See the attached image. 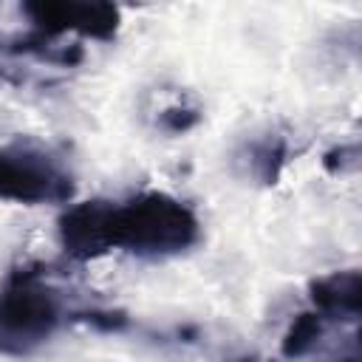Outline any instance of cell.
<instances>
[{"label": "cell", "mask_w": 362, "mask_h": 362, "mask_svg": "<svg viewBox=\"0 0 362 362\" xmlns=\"http://www.w3.org/2000/svg\"><path fill=\"white\" fill-rule=\"evenodd\" d=\"M201 235L195 212L167 192H141L124 204H110L107 240L141 257H167L189 249Z\"/></svg>", "instance_id": "cell-1"}, {"label": "cell", "mask_w": 362, "mask_h": 362, "mask_svg": "<svg viewBox=\"0 0 362 362\" xmlns=\"http://www.w3.org/2000/svg\"><path fill=\"white\" fill-rule=\"evenodd\" d=\"M62 322L59 291L31 269L11 272L0 286V354L28 356Z\"/></svg>", "instance_id": "cell-2"}, {"label": "cell", "mask_w": 362, "mask_h": 362, "mask_svg": "<svg viewBox=\"0 0 362 362\" xmlns=\"http://www.w3.org/2000/svg\"><path fill=\"white\" fill-rule=\"evenodd\" d=\"M74 192L71 175L34 144L0 147V198L14 204H62Z\"/></svg>", "instance_id": "cell-3"}, {"label": "cell", "mask_w": 362, "mask_h": 362, "mask_svg": "<svg viewBox=\"0 0 362 362\" xmlns=\"http://www.w3.org/2000/svg\"><path fill=\"white\" fill-rule=\"evenodd\" d=\"M23 11L31 17V23L40 31L51 37L65 34V31H79L96 40H107L113 37L119 25V8L110 3H71V0L45 3L40 0V3H25Z\"/></svg>", "instance_id": "cell-4"}, {"label": "cell", "mask_w": 362, "mask_h": 362, "mask_svg": "<svg viewBox=\"0 0 362 362\" xmlns=\"http://www.w3.org/2000/svg\"><path fill=\"white\" fill-rule=\"evenodd\" d=\"M113 201H85L59 218V243L76 260H90L110 252L107 215Z\"/></svg>", "instance_id": "cell-5"}, {"label": "cell", "mask_w": 362, "mask_h": 362, "mask_svg": "<svg viewBox=\"0 0 362 362\" xmlns=\"http://www.w3.org/2000/svg\"><path fill=\"white\" fill-rule=\"evenodd\" d=\"M308 291H311V303L322 320H351L354 322L359 317L362 280H359L356 269L317 277V280H311Z\"/></svg>", "instance_id": "cell-6"}, {"label": "cell", "mask_w": 362, "mask_h": 362, "mask_svg": "<svg viewBox=\"0 0 362 362\" xmlns=\"http://www.w3.org/2000/svg\"><path fill=\"white\" fill-rule=\"evenodd\" d=\"M320 337H322V317L317 311L297 314L283 337V356H288V359L305 356L320 342Z\"/></svg>", "instance_id": "cell-7"}]
</instances>
